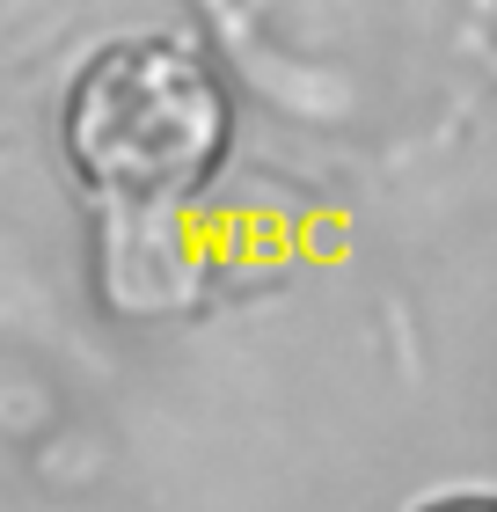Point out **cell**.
<instances>
[{"mask_svg": "<svg viewBox=\"0 0 497 512\" xmlns=\"http://www.w3.org/2000/svg\"><path fill=\"white\" fill-rule=\"evenodd\" d=\"M234 96L212 59L176 37H117L81 59L59 103V147L103 198L169 205L220 169Z\"/></svg>", "mask_w": 497, "mask_h": 512, "instance_id": "6da1fadb", "label": "cell"}, {"mask_svg": "<svg viewBox=\"0 0 497 512\" xmlns=\"http://www.w3.org/2000/svg\"><path fill=\"white\" fill-rule=\"evenodd\" d=\"M410 512H497V491H439V498H424Z\"/></svg>", "mask_w": 497, "mask_h": 512, "instance_id": "7a4b0ae2", "label": "cell"}]
</instances>
